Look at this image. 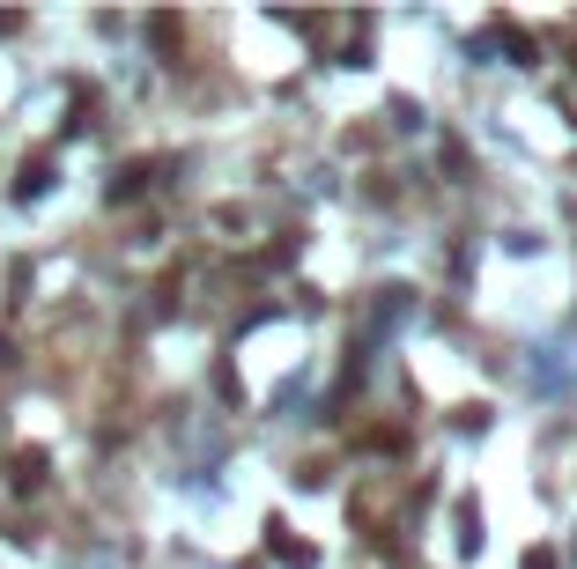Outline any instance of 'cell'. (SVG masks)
I'll return each mask as SVG.
<instances>
[{"label": "cell", "instance_id": "1", "mask_svg": "<svg viewBox=\"0 0 577 569\" xmlns=\"http://www.w3.org/2000/svg\"><path fill=\"white\" fill-rule=\"evenodd\" d=\"M496 45L511 52V67H533V37H526L519 23H496Z\"/></svg>", "mask_w": 577, "mask_h": 569}, {"label": "cell", "instance_id": "2", "mask_svg": "<svg viewBox=\"0 0 577 569\" xmlns=\"http://www.w3.org/2000/svg\"><path fill=\"white\" fill-rule=\"evenodd\" d=\"M149 178H156L149 163H126V171L111 178V200H133V193H141V185H149Z\"/></svg>", "mask_w": 577, "mask_h": 569}, {"label": "cell", "instance_id": "3", "mask_svg": "<svg viewBox=\"0 0 577 569\" xmlns=\"http://www.w3.org/2000/svg\"><path fill=\"white\" fill-rule=\"evenodd\" d=\"M45 178H52V163L38 155V163H23V185H15V193H23V200H38V193H45Z\"/></svg>", "mask_w": 577, "mask_h": 569}, {"label": "cell", "instance_id": "4", "mask_svg": "<svg viewBox=\"0 0 577 569\" xmlns=\"http://www.w3.org/2000/svg\"><path fill=\"white\" fill-rule=\"evenodd\" d=\"M38 481H45V459L23 451V459H15V489H38Z\"/></svg>", "mask_w": 577, "mask_h": 569}, {"label": "cell", "instance_id": "5", "mask_svg": "<svg viewBox=\"0 0 577 569\" xmlns=\"http://www.w3.org/2000/svg\"><path fill=\"white\" fill-rule=\"evenodd\" d=\"M519 569H555V547H526V562Z\"/></svg>", "mask_w": 577, "mask_h": 569}]
</instances>
